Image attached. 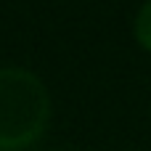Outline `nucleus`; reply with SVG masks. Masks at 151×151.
I'll list each match as a JSON object with an SVG mask.
<instances>
[{"label":"nucleus","instance_id":"f03ea898","mask_svg":"<svg viewBox=\"0 0 151 151\" xmlns=\"http://www.w3.org/2000/svg\"><path fill=\"white\" fill-rule=\"evenodd\" d=\"M135 40L146 50H151V0L143 3V8L135 16Z\"/></svg>","mask_w":151,"mask_h":151},{"label":"nucleus","instance_id":"f257e3e1","mask_svg":"<svg viewBox=\"0 0 151 151\" xmlns=\"http://www.w3.org/2000/svg\"><path fill=\"white\" fill-rule=\"evenodd\" d=\"M50 117V96L42 80L19 66L0 69V151L32 146Z\"/></svg>","mask_w":151,"mask_h":151}]
</instances>
